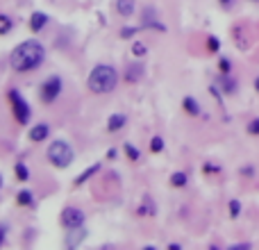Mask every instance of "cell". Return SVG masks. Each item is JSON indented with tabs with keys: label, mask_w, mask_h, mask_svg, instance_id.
<instances>
[{
	"label": "cell",
	"mask_w": 259,
	"mask_h": 250,
	"mask_svg": "<svg viewBox=\"0 0 259 250\" xmlns=\"http://www.w3.org/2000/svg\"><path fill=\"white\" fill-rule=\"evenodd\" d=\"M43 57H46V50H43V46L39 41H34V39H28V41L18 43L16 48H14L12 57H9V62H12V68L18 73H28V71H34V68H39L43 62Z\"/></svg>",
	"instance_id": "6da1fadb"
},
{
	"label": "cell",
	"mask_w": 259,
	"mask_h": 250,
	"mask_svg": "<svg viewBox=\"0 0 259 250\" xmlns=\"http://www.w3.org/2000/svg\"><path fill=\"white\" fill-rule=\"evenodd\" d=\"M87 84H89V89L94 91V94H109V91L116 89L118 73H116V68H114V66L100 64V66H96L94 71H91Z\"/></svg>",
	"instance_id": "7a4b0ae2"
},
{
	"label": "cell",
	"mask_w": 259,
	"mask_h": 250,
	"mask_svg": "<svg viewBox=\"0 0 259 250\" xmlns=\"http://www.w3.org/2000/svg\"><path fill=\"white\" fill-rule=\"evenodd\" d=\"M48 159H50V164H55L57 168L71 166V161H73V148H71V146H68L66 141L57 139V141H53V143H50V148H48Z\"/></svg>",
	"instance_id": "3957f363"
},
{
	"label": "cell",
	"mask_w": 259,
	"mask_h": 250,
	"mask_svg": "<svg viewBox=\"0 0 259 250\" xmlns=\"http://www.w3.org/2000/svg\"><path fill=\"white\" fill-rule=\"evenodd\" d=\"M9 102H12V109H14V116H16V121L21 125L23 123H28V119H30V105L25 102V98L21 94H18L16 89H12L9 91Z\"/></svg>",
	"instance_id": "277c9868"
},
{
	"label": "cell",
	"mask_w": 259,
	"mask_h": 250,
	"mask_svg": "<svg viewBox=\"0 0 259 250\" xmlns=\"http://www.w3.org/2000/svg\"><path fill=\"white\" fill-rule=\"evenodd\" d=\"M62 223H64L68 230H80L84 225V212L77 207H66L64 214H62Z\"/></svg>",
	"instance_id": "5b68a950"
},
{
	"label": "cell",
	"mask_w": 259,
	"mask_h": 250,
	"mask_svg": "<svg viewBox=\"0 0 259 250\" xmlns=\"http://www.w3.org/2000/svg\"><path fill=\"white\" fill-rule=\"evenodd\" d=\"M59 94H62V80L59 78H48L46 82H43V87H41V100L50 105V102L57 100Z\"/></svg>",
	"instance_id": "8992f818"
},
{
	"label": "cell",
	"mask_w": 259,
	"mask_h": 250,
	"mask_svg": "<svg viewBox=\"0 0 259 250\" xmlns=\"http://www.w3.org/2000/svg\"><path fill=\"white\" fill-rule=\"evenodd\" d=\"M46 23H48V16L43 12H34L32 16H30V30H32V32L43 30V28H46Z\"/></svg>",
	"instance_id": "52a82bcc"
},
{
	"label": "cell",
	"mask_w": 259,
	"mask_h": 250,
	"mask_svg": "<svg viewBox=\"0 0 259 250\" xmlns=\"http://www.w3.org/2000/svg\"><path fill=\"white\" fill-rule=\"evenodd\" d=\"M48 134H50V127L48 125H34L32 130H30V139L32 141H43V139H48Z\"/></svg>",
	"instance_id": "ba28073f"
},
{
	"label": "cell",
	"mask_w": 259,
	"mask_h": 250,
	"mask_svg": "<svg viewBox=\"0 0 259 250\" xmlns=\"http://www.w3.org/2000/svg\"><path fill=\"white\" fill-rule=\"evenodd\" d=\"M123 125H125V116H123V114H112V116H109V121H107V130L116 132V130H121Z\"/></svg>",
	"instance_id": "9c48e42d"
},
{
	"label": "cell",
	"mask_w": 259,
	"mask_h": 250,
	"mask_svg": "<svg viewBox=\"0 0 259 250\" xmlns=\"http://www.w3.org/2000/svg\"><path fill=\"white\" fill-rule=\"evenodd\" d=\"M116 9L123 16H132L134 14V0H116Z\"/></svg>",
	"instance_id": "30bf717a"
},
{
	"label": "cell",
	"mask_w": 259,
	"mask_h": 250,
	"mask_svg": "<svg viewBox=\"0 0 259 250\" xmlns=\"http://www.w3.org/2000/svg\"><path fill=\"white\" fill-rule=\"evenodd\" d=\"M98 171H100V164H94V166H89L87 171H82V173H80V178L75 180V185H84V182H87V180L91 178L94 173H98Z\"/></svg>",
	"instance_id": "8fae6325"
},
{
	"label": "cell",
	"mask_w": 259,
	"mask_h": 250,
	"mask_svg": "<svg viewBox=\"0 0 259 250\" xmlns=\"http://www.w3.org/2000/svg\"><path fill=\"white\" fill-rule=\"evenodd\" d=\"M182 105L191 116H198V114H200V105H198V100H194V98H184Z\"/></svg>",
	"instance_id": "7c38bea8"
},
{
	"label": "cell",
	"mask_w": 259,
	"mask_h": 250,
	"mask_svg": "<svg viewBox=\"0 0 259 250\" xmlns=\"http://www.w3.org/2000/svg\"><path fill=\"white\" fill-rule=\"evenodd\" d=\"M221 89H223L225 94H234V91H236V82L232 78H221Z\"/></svg>",
	"instance_id": "4fadbf2b"
},
{
	"label": "cell",
	"mask_w": 259,
	"mask_h": 250,
	"mask_svg": "<svg viewBox=\"0 0 259 250\" xmlns=\"http://www.w3.org/2000/svg\"><path fill=\"white\" fill-rule=\"evenodd\" d=\"M16 200H18V205H32L34 203V196H32V191H21Z\"/></svg>",
	"instance_id": "5bb4252c"
},
{
	"label": "cell",
	"mask_w": 259,
	"mask_h": 250,
	"mask_svg": "<svg viewBox=\"0 0 259 250\" xmlns=\"http://www.w3.org/2000/svg\"><path fill=\"white\" fill-rule=\"evenodd\" d=\"M9 30H12V18L0 14V34H7Z\"/></svg>",
	"instance_id": "9a60e30c"
},
{
	"label": "cell",
	"mask_w": 259,
	"mask_h": 250,
	"mask_svg": "<svg viewBox=\"0 0 259 250\" xmlns=\"http://www.w3.org/2000/svg\"><path fill=\"white\" fill-rule=\"evenodd\" d=\"M16 178L21 180V182L30 180V171H28V166H25V164H21V161L16 164Z\"/></svg>",
	"instance_id": "2e32d148"
},
{
	"label": "cell",
	"mask_w": 259,
	"mask_h": 250,
	"mask_svg": "<svg viewBox=\"0 0 259 250\" xmlns=\"http://www.w3.org/2000/svg\"><path fill=\"white\" fill-rule=\"evenodd\" d=\"M150 150H153V153H162V150H164V139L153 137V141H150Z\"/></svg>",
	"instance_id": "e0dca14e"
},
{
	"label": "cell",
	"mask_w": 259,
	"mask_h": 250,
	"mask_svg": "<svg viewBox=\"0 0 259 250\" xmlns=\"http://www.w3.org/2000/svg\"><path fill=\"white\" fill-rule=\"evenodd\" d=\"M171 185L173 187H184L187 185V175H184V173H175V175L171 178Z\"/></svg>",
	"instance_id": "ac0fdd59"
},
{
	"label": "cell",
	"mask_w": 259,
	"mask_h": 250,
	"mask_svg": "<svg viewBox=\"0 0 259 250\" xmlns=\"http://www.w3.org/2000/svg\"><path fill=\"white\" fill-rule=\"evenodd\" d=\"M218 48H221V41H218L216 36H209V39H207V50H209V53H216Z\"/></svg>",
	"instance_id": "d6986e66"
},
{
	"label": "cell",
	"mask_w": 259,
	"mask_h": 250,
	"mask_svg": "<svg viewBox=\"0 0 259 250\" xmlns=\"http://www.w3.org/2000/svg\"><path fill=\"white\" fill-rule=\"evenodd\" d=\"M239 214H241V203H239V200H232L230 203V216L232 219H236Z\"/></svg>",
	"instance_id": "ffe728a7"
},
{
	"label": "cell",
	"mask_w": 259,
	"mask_h": 250,
	"mask_svg": "<svg viewBox=\"0 0 259 250\" xmlns=\"http://www.w3.org/2000/svg\"><path fill=\"white\" fill-rule=\"evenodd\" d=\"M125 153H128V155H130V159H132V161H136V159H139V157H141V153H139V150H136L134 146H130V143H128V146H125Z\"/></svg>",
	"instance_id": "44dd1931"
},
{
	"label": "cell",
	"mask_w": 259,
	"mask_h": 250,
	"mask_svg": "<svg viewBox=\"0 0 259 250\" xmlns=\"http://www.w3.org/2000/svg\"><path fill=\"white\" fill-rule=\"evenodd\" d=\"M218 68H221V73H223V75H227V73H230V60H221L218 62Z\"/></svg>",
	"instance_id": "7402d4cb"
},
{
	"label": "cell",
	"mask_w": 259,
	"mask_h": 250,
	"mask_svg": "<svg viewBox=\"0 0 259 250\" xmlns=\"http://www.w3.org/2000/svg\"><path fill=\"white\" fill-rule=\"evenodd\" d=\"M132 53H134L136 57H143V55H146V46H143V43H134V46H132Z\"/></svg>",
	"instance_id": "603a6c76"
},
{
	"label": "cell",
	"mask_w": 259,
	"mask_h": 250,
	"mask_svg": "<svg viewBox=\"0 0 259 250\" xmlns=\"http://www.w3.org/2000/svg\"><path fill=\"white\" fill-rule=\"evenodd\" d=\"M248 132H250V134H259V119H255V121L248 123Z\"/></svg>",
	"instance_id": "cb8c5ba5"
},
{
	"label": "cell",
	"mask_w": 259,
	"mask_h": 250,
	"mask_svg": "<svg viewBox=\"0 0 259 250\" xmlns=\"http://www.w3.org/2000/svg\"><path fill=\"white\" fill-rule=\"evenodd\" d=\"M136 34V28H123V30H121V36H123V39H130V36H134Z\"/></svg>",
	"instance_id": "d4e9b609"
},
{
	"label": "cell",
	"mask_w": 259,
	"mask_h": 250,
	"mask_svg": "<svg viewBox=\"0 0 259 250\" xmlns=\"http://www.w3.org/2000/svg\"><path fill=\"white\" fill-rule=\"evenodd\" d=\"M141 73V66H132L130 68V75H128V80H136V75Z\"/></svg>",
	"instance_id": "484cf974"
},
{
	"label": "cell",
	"mask_w": 259,
	"mask_h": 250,
	"mask_svg": "<svg viewBox=\"0 0 259 250\" xmlns=\"http://www.w3.org/2000/svg\"><path fill=\"white\" fill-rule=\"evenodd\" d=\"M248 248H250L248 244H236V246H232V250H248Z\"/></svg>",
	"instance_id": "4316f807"
},
{
	"label": "cell",
	"mask_w": 259,
	"mask_h": 250,
	"mask_svg": "<svg viewBox=\"0 0 259 250\" xmlns=\"http://www.w3.org/2000/svg\"><path fill=\"white\" fill-rule=\"evenodd\" d=\"M114 157H116V150H109V153H107V159H114Z\"/></svg>",
	"instance_id": "83f0119b"
},
{
	"label": "cell",
	"mask_w": 259,
	"mask_h": 250,
	"mask_svg": "<svg viewBox=\"0 0 259 250\" xmlns=\"http://www.w3.org/2000/svg\"><path fill=\"white\" fill-rule=\"evenodd\" d=\"M218 2H221L223 7H230L232 5V0H218Z\"/></svg>",
	"instance_id": "f1b7e54d"
},
{
	"label": "cell",
	"mask_w": 259,
	"mask_h": 250,
	"mask_svg": "<svg viewBox=\"0 0 259 250\" xmlns=\"http://www.w3.org/2000/svg\"><path fill=\"white\" fill-rule=\"evenodd\" d=\"M2 241H5V230L0 227V246H2Z\"/></svg>",
	"instance_id": "f546056e"
},
{
	"label": "cell",
	"mask_w": 259,
	"mask_h": 250,
	"mask_svg": "<svg viewBox=\"0 0 259 250\" xmlns=\"http://www.w3.org/2000/svg\"><path fill=\"white\" fill-rule=\"evenodd\" d=\"M255 89H257V91H259V78H257V80H255Z\"/></svg>",
	"instance_id": "4dcf8cb0"
},
{
	"label": "cell",
	"mask_w": 259,
	"mask_h": 250,
	"mask_svg": "<svg viewBox=\"0 0 259 250\" xmlns=\"http://www.w3.org/2000/svg\"><path fill=\"white\" fill-rule=\"evenodd\" d=\"M0 189H2V175H0Z\"/></svg>",
	"instance_id": "1f68e13d"
}]
</instances>
